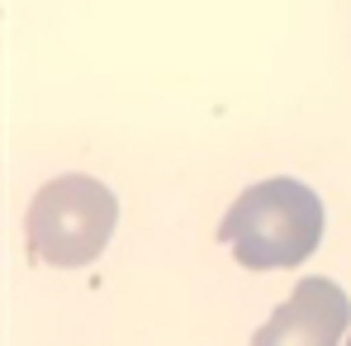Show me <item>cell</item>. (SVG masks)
<instances>
[{"label":"cell","instance_id":"6da1fadb","mask_svg":"<svg viewBox=\"0 0 351 346\" xmlns=\"http://www.w3.org/2000/svg\"><path fill=\"white\" fill-rule=\"evenodd\" d=\"M219 237L233 247V256L247 271L299 266L323 237V199L304 180L271 175L233 199Z\"/></svg>","mask_w":351,"mask_h":346},{"label":"cell","instance_id":"7a4b0ae2","mask_svg":"<svg viewBox=\"0 0 351 346\" xmlns=\"http://www.w3.org/2000/svg\"><path fill=\"white\" fill-rule=\"evenodd\" d=\"M119 199L90 175H58L29 204V251L48 266H86L105 251Z\"/></svg>","mask_w":351,"mask_h":346},{"label":"cell","instance_id":"3957f363","mask_svg":"<svg viewBox=\"0 0 351 346\" xmlns=\"http://www.w3.org/2000/svg\"><path fill=\"white\" fill-rule=\"evenodd\" d=\"M351 299L328 275L299 280L294 294L266 318V328L252 337V346H337L347 337Z\"/></svg>","mask_w":351,"mask_h":346},{"label":"cell","instance_id":"277c9868","mask_svg":"<svg viewBox=\"0 0 351 346\" xmlns=\"http://www.w3.org/2000/svg\"><path fill=\"white\" fill-rule=\"evenodd\" d=\"M347 346H351V337H347Z\"/></svg>","mask_w":351,"mask_h":346}]
</instances>
